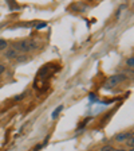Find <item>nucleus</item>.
I'll use <instances>...</instances> for the list:
<instances>
[{"instance_id":"obj_5","label":"nucleus","mask_w":134,"mask_h":151,"mask_svg":"<svg viewBox=\"0 0 134 151\" xmlns=\"http://www.w3.org/2000/svg\"><path fill=\"white\" fill-rule=\"evenodd\" d=\"M7 47H8V42H7L6 39H0V51L6 50Z\"/></svg>"},{"instance_id":"obj_3","label":"nucleus","mask_w":134,"mask_h":151,"mask_svg":"<svg viewBox=\"0 0 134 151\" xmlns=\"http://www.w3.org/2000/svg\"><path fill=\"white\" fill-rule=\"evenodd\" d=\"M130 138H133V131H126V132H121L116 136V140L118 143H123V142H128Z\"/></svg>"},{"instance_id":"obj_1","label":"nucleus","mask_w":134,"mask_h":151,"mask_svg":"<svg viewBox=\"0 0 134 151\" xmlns=\"http://www.w3.org/2000/svg\"><path fill=\"white\" fill-rule=\"evenodd\" d=\"M18 51H22V53H28V51L34 50V49H36V45H35V42L30 41V39H23V41L18 42V43L13 46Z\"/></svg>"},{"instance_id":"obj_11","label":"nucleus","mask_w":134,"mask_h":151,"mask_svg":"<svg viewBox=\"0 0 134 151\" xmlns=\"http://www.w3.org/2000/svg\"><path fill=\"white\" fill-rule=\"evenodd\" d=\"M116 151H126V150H123V148H118V150H116Z\"/></svg>"},{"instance_id":"obj_4","label":"nucleus","mask_w":134,"mask_h":151,"mask_svg":"<svg viewBox=\"0 0 134 151\" xmlns=\"http://www.w3.org/2000/svg\"><path fill=\"white\" fill-rule=\"evenodd\" d=\"M4 55H6L7 60H15V58H18L19 53H18V50H16L15 47H11V49H8V50L6 51Z\"/></svg>"},{"instance_id":"obj_7","label":"nucleus","mask_w":134,"mask_h":151,"mask_svg":"<svg viewBox=\"0 0 134 151\" xmlns=\"http://www.w3.org/2000/svg\"><path fill=\"white\" fill-rule=\"evenodd\" d=\"M126 63H128L129 68H133V66H134V57H130V58H128Z\"/></svg>"},{"instance_id":"obj_6","label":"nucleus","mask_w":134,"mask_h":151,"mask_svg":"<svg viewBox=\"0 0 134 151\" xmlns=\"http://www.w3.org/2000/svg\"><path fill=\"white\" fill-rule=\"evenodd\" d=\"M101 151H116V148L113 147V146H110V145H106V146H103V147L101 148Z\"/></svg>"},{"instance_id":"obj_2","label":"nucleus","mask_w":134,"mask_h":151,"mask_svg":"<svg viewBox=\"0 0 134 151\" xmlns=\"http://www.w3.org/2000/svg\"><path fill=\"white\" fill-rule=\"evenodd\" d=\"M126 80V76L123 74H116V76H111V77H109L106 81V84H105V88L106 89H111L114 88V86H117L118 84H121L122 81H125Z\"/></svg>"},{"instance_id":"obj_10","label":"nucleus","mask_w":134,"mask_h":151,"mask_svg":"<svg viewBox=\"0 0 134 151\" xmlns=\"http://www.w3.org/2000/svg\"><path fill=\"white\" fill-rule=\"evenodd\" d=\"M4 72H6V66H4V65H1V63H0V76L3 74Z\"/></svg>"},{"instance_id":"obj_9","label":"nucleus","mask_w":134,"mask_h":151,"mask_svg":"<svg viewBox=\"0 0 134 151\" xmlns=\"http://www.w3.org/2000/svg\"><path fill=\"white\" fill-rule=\"evenodd\" d=\"M126 145H128L130 148H133V146H134V139H133V138H130L128 142H126Z\"/></svg>"},{"instance_id":"obj_8","label":"nucleus","mask_w":134,"mask_h":151,"mask_svg":"<svg viewBox=\"0 0 134 151\" xmlns=\"http://www.w3.org/2000/svg\"><path fill=\"white\" fill-rule=\"evenodd\" d=\"M62 109H63V105H59V107L56 108V111H55V112L52 113V117H56V116H58V115H59V112H60V111H62Z\"/></svg>"}]
</instances>
